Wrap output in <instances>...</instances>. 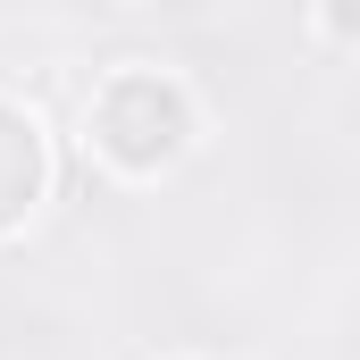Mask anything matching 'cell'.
Here are the masks:
<instances>
[{
	"mask_svg": "<svg viewBox=\"0 0 360 360\" xmlns=\"http://www.w3.org/2000/svg\"><path fill=\"white\" fill-rule=\"evenodd\" d=\"M42 193H51V143L17 101H0V235H17L42 210Z\"/></svg>",
	"mask_w": 360,
	"mask_h": 360,
	"instance_id": "2",
	"label": "cell"
},
{
	"mask_svg": "<svg viewBox=\"0 0 360 360\" xmlns=\"http://www.w3.org/2000/svg\"><path fill=\"white\" fill-rule=\"evenodd\" d=\"M319 25H327V42H335V51H344V42H352V34H360L352 0H319Z\"/></svg>",
	"mask_w": 360,
	"mask_h": 360,
	"instance_id": "3",
	"label": "cell"
},
{
	"mask_svg": "<svg viewBox=\"0 0 360 360\" xmlns=\"http://www.w3.org/2000/svg\"><path fill=\"white\" fill-rule=\"evenodd\" d=\"M193 134H201L193 92H184L176 76H160V68L109 76V84L92 92V109H84V143L117 168V176H160V168H176L184 151H193Z\"/></svg>",
	"mask_w": 360,
	"mask_h": 360,
	"instance_id": "1",
	"label": "cell"
}]
</instances>
